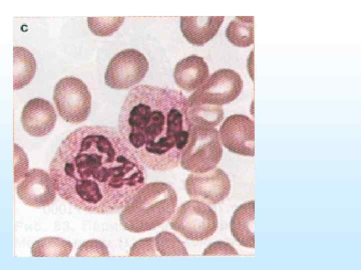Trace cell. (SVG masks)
Segmentation results:
<instances>
[{"label":"cell","mask_w":361,"mask_h":270,"mask_svg":"<svg viewBox=\"0 0 361 270\" xmlns=\"http://www.w3.org/2000/svg\"><path fill=\"white\" fill-rule=\"evenodd\" d=\"M182 152V167L193 173H204L216 168L223 155L219 133L216 128H191Z\"/></svg>","instance_id":"277c9868"},{"label":"cell","mask_w":361,"mask_h":270,"mask_svg":"<svg viewBox=\"0 0 361 270\" xmlns=\"http://www.w3.org/2000/svg\"><path fill=\"white\" fill-rule=\"evenodd\" d=\"M223 16L180 17V28L184 37L192 44L203 46L218 33Z\"/></svg>","instance_id":"4fadbf2b"},{"label":"cell","mask_w":361,"mask_h":270,"mask_svg":"<svg viewBox=\"0 0 361 270\" xmlns=\"http://www.w3.org/2000/svg\"><path fill=\"white\" fill-rule=\"evenodd\" d=\"M170 226L188 240L200 241L208 238L216 232L218 217L208 204L191 200L179 206Z\"/></svg>","instance_id":"5b68a950"},{"label":"cell","mask_w":361,"mask_h":270,"mask_svg":"<svg viewBox=\"0 0 361 270\" xmlns=\"http://www.w3.org/2000/svg\"><path fill=\"white\" fill-rule=\"evenodd\" d=\"M156 256H188L184 243L173 233L163 231L153 236Z\"/></svg>","instance_id":"ffe728a7"},{"label":"cell","mask_w":361,"mask_h":270,"mask_svg":"<svg viewBox=\"0 0 361 270\" xmlns=\"http://www.w3.org/2000/svg\"><path fill=\"white\" fill-rule=\"evenodd\" d=\"M243 88V81L239 74L231 69H220L190 96L187 104L220 106L235 100Z\"/></svg>","instance_id":"52a82bcc"},{"label":"cell","mask_w":361,"mask_h":270,"mask_svg":"<svg viewBox=\"0 0 361 270\" xmlns=\"http://www.w3.org/2000/svg\"><path fill=\"white\" fill-rule=\"evenodd\" d=\"M173 75L175 82L179 88L192 92L199 89L207 80L209 70L202 57L192 55L176 63Z\"/></svg>","instance_id":"5bb4252c"},{"label":"cell","mask_w":361,"mask_h":270,"mask_svg":"<svg viewBox=\"0 0 361 270\" xmlns=\"http://www.w3.org/2000/svg\"><path fill=\"white\" fill-rule=\"evenodd\" d=\"M57 115L53 106L41 98H33L24 106L21 121L24 130L33 136H44L54 128Z\"/></svg>","instance_id":"7c38bea8"},{"label":"cell","mask_w":361,"mask_h":270,"mask_svg":"<svg viewBox=\"0 0 361 270\" xmlns=\"http://www.w3.org/2000/svg\"><path fill=\"white\" fill-rule=\"evenodd\" d=\"M224 111L218 106L187 104L186 120L188 128H215L223 120Z\"/></svg>","instance_id":"2e32d148"},{"label":"cell","mask_w":361,"mask_h":270,"mask_svg":"<svg viewBox=\"0 0 361 270\" xmlns=\"http://www.w3.org/2000/svg\"><path fill=\"white\" fill-rule=\"evenodd\" d=\"M14 146V180L17 182L22 180L28 171L29 162L23 149L17 144Z\"/></svg>","instance_id":"603a6c76"},{"label":"cell","mask_w":361,"mask_h":270,"mask_svg":"<svg viewBox=\"0 0 361 270\" xmlns=\"http://www.w3.org/2000/svg\"><path fill=\"white\" fill-rule=\"evenodd\" d=\"M185 188L190 198L217 204L229 194L231 182L228 175L217 168L204 173L190 174L186 180Z\"/></svg>","instance_id":"9c48e42d"},{"label":"cell","mask_w":361,"mask_h":270,"mask_svg":"<svg viewBox=\"0 0 361 270\" xmlns=\"http://www.w3.org/2000/svg\"><path fill=\"white\" fill-rule=\"evenodd\" d=\"M17 193L25 204L41 208L52 204L57 192L50 174L42 169L33 168L17 185Z\"/></svg>","instance_id":"8fae6325"},{"label":"cell","mask_w":361,"mask_h":270,"mask_svg":"<svg viewBox=\"0 0 361 270\" xmlns=\"http://www.w3.org/2000/svg\"><path fill=\"white\" fill-rule=\"evenodd\" d=\"M91 100L87 86L76 77L63 78L54 88L53 100L58 113L68 122L79 124L86 120L91 110Z\"/></svg>","instance_id":"8992f818"},{"label":"cell","mask_w":361,"mask_h":270,"mask_svg":"<svg viewBox=\"0 0 361 270\" xmlns=\"http://www.w3.org/2000/svg\"><path fill=\"white\" fill-rule=\"evenodd\" d=\"M109 256L106 246L97 240H90L83 242L78 248L76 256Z\"/></svg>","instance_id":"7402d4cb"},{"label":"cell","mask_w":361,"mask_h":270,"mask_svg":"<svg viewBox=\"0 0 361 270\" xmlns=\"http://www.w3.org/2000/svg\"><path fill=\"white\" fill-rule=\"evenodd\" d=\"M124 16L88 17L87 22L91 32L96 36H111L122 24Z\"/></svg>","instance_id":"44dd1931"},{"label":"cell","mask_w":361,"mask_h":270,"mask_svg":"<svg viewBox=\"0 0 361 270\" xmlns=\"http://www.w3.org/2000/svg\"><path fill=\"white\" fill-rule=\"evenodd\" d=\"M14 90L23 88L34 78L37 69L35 58L27 48L21 46H14Z\"/></svg>","instance_id":"e0dca14e"},{"label":"cell","mask_w":361,"mask_h":270,"mask_svg":"<svg viewBox=\"0 0 361 270\" xmlns=\"http://www.w3.org/2000/svg\"><path fill=\"white\" fill-rule=\"evenodd\" d=\"M237 255L236 250L229 243L215 242L210 244L204 251L203 256Z\"/></svg>","instance_id":"d4e9b609"},{"label":"cell","mask_w":361,"mask_h":270,"mask_svg":"<svg viewBox=\"0 0 361 270\" xmlns=\"http://www.w3.org/2000/svg\"><path fill=\"white\" fill-rule=\"evenodd\" d=\"M219 133L221 143L229 151L239 155L254 156L255 125L248 116H230L221 125Z\"/></svg>","instance_id":"30bf717a"},{"label":"cell","mask_w":361,"mask_h":270,"mask_svg":"<svg viewBox=\"0 0 361 270\" xmlns=\"http://www.w3.org/2000/svg\"><path fill=\"white\" fill-rule=\"evenodd\" d=\"M49 174L62 198L100 214L123 209L145 181L142 163L118 131L104 126H81L68 134Z\"/></svg>","instance_id":"6da1fadb"},{"label":"cell","mask_w":361,"mask_h":270,"mask_svg":"<svg viewBox=\"0 0 361 270\" xmlns=\"http://www.w3.org/2000/svg\"><path fill=\"white\" fill-rule=\"evenodd\" d=\"M177 202L176 192L170 184L163 182L144 184L122 209L120 224L132 232L152 230L172 216Z\"/></svg>","instance_id":"3957f363"},{"label":"cell","mask_w":361,"mask_h":270,"mask_svg":"<svg viewBox=\"0 0 361 270\" xmlns=\"http://www.w3.org/2000/svg\"><path fill=\"white\" fill-rule=\"evenodd\" d=\"M255 201L247 202L234 211L230 220V230L235 239L243 246L254 248Z\"/></svg>","instance_id":"9a60e30c"},{"label":"cell","mask_w":361,"mask_h":270,"mask_svg":"<svg viewBox=\"0 0 361 270\" xmlns=\"http://www.w3.org/2000/svg\"><path fill=\"white\" fill-rule=\"evenodd\" d=\"M148 68L147 59L140 51L122 50L109 61L104 74L105 83L114 89L128 88L143 79Z\"/></svg>","instance_id":"ba28073f"},{"label":"cell","mask_w":361,"mask_h":270,"mask_svg":"<svg viewBox=\"0 0 361 270\" xmlns=\"http://www.w3.org/2000/svg\"><path fill=\"white\" fill-rule=\"evenodd\" d=\"M73 249L72 244L63 238L47 236L32 244L31 253L34 257H67Z\"/></svg>","instance_id":"d6986e66"},{"label":"cell","mask_w":361,"mask_h":270,"mask_svg":"<svg viewBox=\"0 0 361 270\" xmlns=\"http://www.w3.org/2000/svg\"><path fill=\"white\" fill-rule=\"evenodd\" d=\"M130 256H156L154 246L153 237L146 238L133 244L129 252Z\"/></svg>","instance_id":"cb8c5ba5"},{"label":"cell","mask_w":361,"mask_h":270,"mask_svg":"<svg viewBox=\"0 0 361 270\" xmlns=\"http://www.w3.org/2000/svg\"><path fill=\"white\" fill-rule=\"evenodd\" d=\"M226 36L231 44L238 47L245 48L253 44L254 17L236 16L228 25Z\"/></svg>","instance_id":"ac0fdd59"},{"label":"cell","mask_w":361,"mask_h":270,"mask_svg":"<svg viewBox=\"0 0 361 270\" xmlns=\"http://www.w3.org/2000/svg\"><path fill=\"white\" fill-rule=\"evenodd\" d=\"M188 99L176 90L140 84L131 89L121 106L118 132L142 164L166 171L180 164L189 136Z\"/></svg>","instance_id":"7a4b0ae2"}]
</instances>
